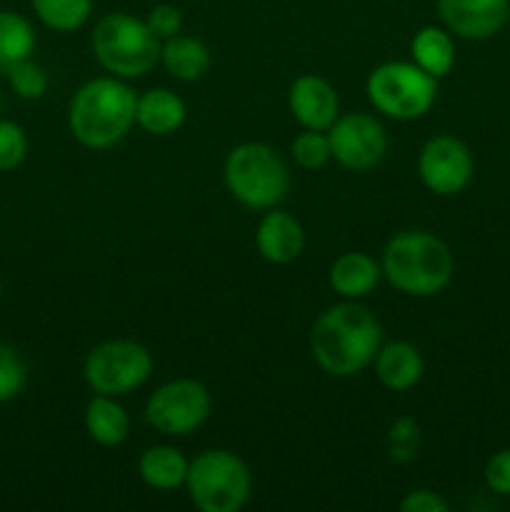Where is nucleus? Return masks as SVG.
<instances>
[{
	"mask_svg": "<svg viewBox=\"0 0 510 512\" xmlns=\"http://www.w3.org/2000/svg\"><path fill=\"white\" fill-rule=\"evenodd\" d=\"M383 330L375 315L355 300L330 305L310 330L313 360L333 378H353L368 368L380 348Z\"/></svg>",
	"mask_w": 510,
	"mask_h": 512,
	"instance_id": "f257e3e1",
	"label": "nucleus"
},
{
	"mask_svg": "<svg viewBox=\"0 0 510 512\" xmlns=\"http://www.w3.org/2000/svg\"><path fill=\"white\" fill-rule=\"evenodd\" d=\"M138 95L123 78L105 75L80 85L68 105L70 135L83 148L108 150L135 125Z\"/></svg>",
	"mask_w": 510,
	"mask_h": 512,
	"instance_id": "f03ea898",
	"label": "nucleus"
},
{
	"mask_svg": "<svg viewBox=\"0 0 510 512\" xmlns=\"http://www.w3.org/2000/svg\"><path fill=\"white\" fill-rule=\"evenodd\" d=\"M380 270L400 293L430 298L450 285L455 260L438 235L425 230H405L385 243Z\"/></svg>",
	"mask_w": 510,
	"mask_h": 512,
	"instance_id": "7ed1b4c3",
	"label": "nucleus"
},
{
	"mask_svg": "<svg viewBox=\"0 0 510 512\" xmlns=\"http://www.w3.org/2000/svg\"><path fill=\"white\" fill-rule=\"evenodd\" d=\"M228 193L250 210L278 208L290 188L283 158L265 143H240L223 165Z\"/></svg>",
	"mask_w": 510,
	"mask_h": 512,
	"instance_id": "20e7f679",
	"label": "nucleus"
},
{
	"mask_svg": "<svg viewBox=\"0 0 510 512\" xmlns=\"http://www.w3.org/2000/svg\"><path fill=\"white\" fill-rule=\"evenodd\" d=\"M93 53L110 75L140 78L160 63V40L148 23L130 13H108L95 23Z\"/></svg>",
	"mask_w": 510,
	"mask_h": 512,
	"instance_id": "39448f33",
	"label": "nucleus"
},
{
	"mask_svg": "<svg viewBox=\"0 0 510 512\" xmlns=\"http://www.w3.org/2000/svg\"><path fill=\"white\" fill-rule=\"evenodd\" d=\"M190 503L203 512H238L253 490V475L230 450H205L190 460L185 478Z\"/></svg>",
	"mask_w": 510,
	"mask_h": 512,
	"instance_id": "423d86ee",
	"label": "nucleus"
},
{
	"mask_svg": "<svg viewBox=\"0 0 510 512\" xmlns=\"http://www.w3.org/2000/svg\"><path fill=\"white\" fill-rule=\"evenodd\" d=\"M370 105L393 120H415L433 108L438 98V78L410 60H390L370 70L365 83Z\"/></svg>",
	"mask_w": 510,
	"mask_h": 512,
	"instance_id": "0eeeda50",
	"label": "nucleus"
},
{
	"mask_svg": "<svg viewBox=\"0 0 510 512\" xmlns=\"http://www.w3.org/2000/svg\"><path fill=\"white\" fill-rule=\"evenodd\" d=\"M83 375L93 393L120 398L148 383L153 355L135 340H105L88 353Z\"/></svg>",
	"mask_w": 510,
	"mask_h": 512,
	"instance_id": "6e6552de",
	"label": "nucleus"
},
{
	"mask_svg": "<svg viewBox=\"0 0 510 512\" xmlns=\"http://www.w3.org/2000/svg\"><path fill=\"white\" fill-rule=\"evenodd\" d=\"M208 388L198 380L178 378L163 383L145 403V420L150 428L170 438L195 433L210 415Z\"/></svg>",
	"mask_w": 510,
	"mask_h": 512,
	"instance_id": "1a4fd4ad",
	"label": "nucleus"
},
{
	"mask_svg": "<svg viewBox=\"0 0 510 512\" xmlns=\"http://www.w3.org/2000/svg\"><path fill=\"white\" fill-rule=\"evenodd\" d=\"M325 133H328L330 155L335 163L353 173L373 170L388 150L383 123L368 113L338 115V120Z\"/></svg>",
	"mask_w": 510,
	"mask_h": 512,
	"instance_id": "9d476101",
	"label": "nucleus"
},
{
	"mask_svg": "<svg viewBox=\"0 0 510 512\" xmlns=\"http://www.w3.org/2000/svg\"><path fill=\"white\" fill-rule=\"evenodd\" d=\"M473 170V153L453 135H435L420 148L418 175L430 193L443 198L463 193L473 180Z\"/></svg>",
	"mask_w": 510,
	"mask_h": 512,
	"instance_id": "9b49d317",
	"label": "nucleus"
},
{
	"mask_svg": "<svg viewBox=\"0 0 510 512\" xmlns=\"http://www.w3.org/2000/svg\"><path fill=\"white\" fill-rule=\"evenodd\" d=\"M445 28L465 40H488L508 25L510 0H438Z\"/></svg>",
	"mask_w": 510,
	"mask_h": 512,
	"instance_id": "f8f14e48",
	"label": "nucleus"
},
{
	"mask_svg": "<svg viewBox=\"0 0 510 512\" xmlns=\"http://www.w3.org/2000/svg\"><path fill=\"white\" fill-rule=\"evenodd\" d=\"M288 110L305 130H328L340 115V100L325 78L305 73L290 83Z\"/></svg>",
	"mask_w": 510,
	"mask_h": 512,
	"instance_id": "ddd939ff",
	"label": "nucleus"
},
{
	"mask_svg": "<svg viewBox=\"0 0 510 512\" xmlns=\"http://www.w3.org/2000/svg\"><path fill=\"white\" fill-rule=\"evenodd\" d=\"M255 248H258L260 258L273 265L293 263L305 248L303 225L295 215L270 208L260 218L258 230H255Z\"/></svg>",
	"mask_w": 510,
	"mask_h": 512,
	"instance_id": "4468645a",
	"label": "nucleus"
},
{
	"mask_svg": "<svg viewBox=\"0 0 510 512\" xmlns=\"http://www.w3.org/2000/svg\"><path fill=\"white\" fill-rule=\"evenodd\" d=\"M375 375H378L380 385L393 393H405V390L415 388L423 378V355L415 345L405 343V340H395V343L380 345L375 353Z\"/></svg>",
	"mask_w": 510,
	"mask_h": 512,
	"instance_id": "2eb2a0df",
	"label": "nucleus"
},
{
	"mask_svg": "<svg viewBox=\"0 0 510 512\" xmlns=\"http://www.w3.org/2000/svg\"><path fill=\"white\" fill-rule=\"evenodd\" d=\"M185 108L183 98L170 88H150L143 95H138V105H135V125L145 130V133L155 135V138H165L183 128Z\"/></svg>",
	"mask_w": 510,
	"mask_h": 512,
	"instance_id": "dca6fc26",
	"label": "nucleus"
},
{
	"mask_svg": "<svg viewBox=\"0 0 510 512\" xmlns=\"http://www.w3.org/2000/svg\"><path fill=\"white\" fill-rule=\"evenodd\" d=\"M380 275V263L375 258H370L368 253H343L333 260L330 265V288L338 295H343L345 300H360L365 295H370L378 285Z\"/></svg>",
	"mask_w": 510,
	"mask_h": 512,
	"instance_id": "f3484780",
	"label": "nucleus"
},
{
	"mask_svg": "<svg viewBox=\"0 0 510 512\" xmlns=\"http://www.w3.org/2000/svg\"><path fill=\"white\" fill-rule=\"evenodd\" d=\"M160 63H163L165 73L170 78L180 80V83H195V80L205 78L213 60H210V50L203 40L178 33L173 38L163 40Z\"/></svg>",
	"mask_w": 510,
	"mask_h": 512,
	"instance_id": "a211bd4d",
	"label": "nucleus"
},
{
	"mask_svg": "<svg viewBox=\"0 0 510 512\" xmlns=\"http://www.w3.org/2000/svg\"><path fill=\"white\" fill-rule=\"evenodd\" d=\"M85 430L103 448H118L130 435V418L113 395L95 393L85 405Z\"/></svg>",
	"mask_w": 510,
	"mask_h": 512,
	"instance_id": "6ab92c4d",
	"label": "nucleus"
},
{
	"mask_svg": "<svg viewBox=\"0 0 510 512\" xmlns=\"http://www.w3.org/2000/svg\"><path fill=\"white\" fill-rule=\"evenodd\" d=\"M188 460L173 445H153V448L143 450L138 460V475L148 488L153 490H168L185 485L188 478Z\"/></svg>",
	"mask_w": 510,
	"mask_h": 512,
	"instance_id": "aec40b11",
	"label": "nucleus"
},
{
	"mask_svg": "<svg viewBox=\"0 0 510 512\" xmlns=\"http://www.w3.org/2000/svg\"><path fill=\"white\" fill-rule=\"evenodd\" d=\"M410 55L418 68L433 78H445L455 65V43L450 38L448 30L435 28V25H425L415 33L413 43H410Z\"/></svg>",
	"mask_w": 510,
	"mask_h": 512,
	"instance_id": "412c9836",
	"label": "nucleus"
},
{
	"mask_svg": "<svg viewBox=\"0 0 510 512\" xmlns=\"http://www.w3.org/2000/svg\"><path fill=\"white\" fill-rule=\"evenodd\" d=\"M35 50V30L28 18L13 10H0V75L8 73L20 60H28Z\"/></svg>",
	"mask_w": 510,
	"mask_h": 512,
	"instance_id": "4be33fe9",
	"label": "nucleus"
},
{
	"mask_svg": "<svg viewBox=\"0 0 510 512\" xmlns=\"http://www.w3.org/2000/svg\"><path fill=\"white\" fill-rule=\"evenodd\" d=\"M33 13L45 28L55 33H73L88 23L93 0H30Z\"/></svg>",
	"mask_w": 510,
	"mask_h": 512,
	"instance_id": "5701e85b",
	"label": "nucleus"
},
{
	"mask_svg": "<svg viewBox=\"0 0 510 512\" xmlns=\"http://www.w3.org/2000/svg\"><path fill=\"white\" fill-rule=\"evenodd\" d=\"M290 158L303 170H320L328 160H333L328 133L303 128V133L295 135L293 143H290Z\"/></svg>",
	"mask_w": 510,
	"mask_h": 512,
	"instance_id": "b1692460",
	"label": "nucleus"
},
{
	"mask_svg": "<svg viewBox=\"0 0 510 512\" xmlns=\"http://www.w3.org/2000/svg\"><path fill=\"white\" fill-rule=\"evenodd\" d=\"M28 383V365L23 355L8 343H0V403L18 398Z\"/></svg>",
	"mask_w": 510,
	"mask_h": 512,
	"instance_id": "393cba45",
	"label": "nucleus"
},
{
	"mask_svg": "<svg viewBox=\"0 0 510 512\" xmlns=\"http://www.w3.org/2000/svg\"><path fill=\"white\" fill-rule=\"evenodd\" d=\"M420 428L410 415H400L388 430V458L393 463H410L418 458Z\"/></svg>",
	"mask_w": 510,
	"mask_h": 512,
	"instance_id": "a878e982",
	"label": "nucleus"
},
{
	"mask_svg": "<svg viewBox=\"0 0 510 512\" xmlns=\"http://www.w3.org/2000/svg\"><path fill=\"white\" fill-rule=\"evenodd\" d=\"M5 78H8L13 93L23 100H40L45 95V90H48V73L30 58L13 65L5 73Z\"/></svg>",
	"mask_w": 510,
	"mask_h": 512,
	"instance_id": "bb28decb",
	"label": "nucleus"
},
{
	"mask_svg": "<svg viewBox=\"0 0 510 512\" xmlns=\"http://www.w3.org/2000/svg\"><path fill=\"white\" fill-rule=\"evenodd\" d=\"M28 155V135L15 120H0V173L20 168Z\"/></svg>",
	"mask_w": 510,
	"mask_h": 512,
	"instance_id": "cd10ccee",
	"label": "nucleus"
},
{
	"mask_svg": "<svg viewBox=\"0 0 510 512\" xmlns=\"http://www.w3.org/2000/svg\"><path fill=\"white\" fill-rule=\"evenodd\" d=\"M145 23L153 30L155 38L163 43V40L173 38V35H178L180 30H183V13H180V8H175V5L160 3L155 5V8H150Z\"/></svg>",
	"mask_w": 510,
	"mask_h": 512,
	"instance_id": "c85d7f7f",
	"label": "nucleus"
},
{
	"mask_svg": "<svg viewBox=\"0 0 510 512\" xmlns=\"http://www.w3.org/2000/svg\"><path fill=\"white\" fill-rule=\"evenodd\" d=\"M485 485L495 495H510V448L498 450L485 465Z\"/></svg>",
	"mask_w": 510,
	"mask_h": 512,
	"instance_id": "c756f323",
	"label": "nucleus"
},
{
	"mask_svg": "<svg viewBox=\"0 0 510 512\" xmlns=\"http://www.w3.org/2000/svg\"><path fill=\"white\" fill-rule=\"evenodd\" d=\"M448 500L440 498L435 490H410L403 500H400V510L403 512H448Z\"/></svg>",
	"mask_w": 510,
	"mask_h": 512,
	"instance_id": "7c9ffc66",
	"label": "nucleus"
},
{
	"mask_svg": "<svg viewBox=\"0 0 510 512\" xmlns=\"http://www.w3.org/2000/svg\"><path fill=\"white\" fill-rule=\"evenodd\" d=\"M0 293H3V283H0Z\"/></svg>",
	"mask_w": 510,
	"mask_h": 512,
	"instance_id": "2f4dec72",
	"label": "nucleus"
},
{
	"mask_svg": "<svg viewBox=\"0 0 510 512\" xmlns=\"http://www.w3.org/2000/svg\"><path fill=\"white\" fill-rule=\"evenodd\" d=\"M508 25H510V18H508Z\"/></svg>",
	"mask_w": 510,
	"mask_h": 512,
	"instance_id": "473e14b6",
	"label": "nucleus"
}]
</instances>
